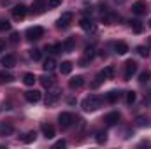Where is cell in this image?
I'll return each mask as SVG.
<instances>
[{
  "mask_svg": "<svg viewBox=\"0 0 151 149\" xmlns=\"http://www.w3.org/2000/svg\"><path fill=\"white\" fill-rule=\"evenodd\" d=\"M79 25H81V28H83L84 32H88V34L97 32V25H95V21H93L91 18H81Z\"/></svg>",
  "mask_w": 151,
  "mask_h": 149,
  "instance_id": "cell-7",
  "label": "cell"
},
{
  "mask_svg": "<svg viewBox=\"0 0 151 149\" xmlns=\"http://www.w3.org/2000/svg\"><path fill=\"white\" fill-rule=\"evenodd\" d=\"M46 9H47L46 0H34V4H32V12L34 14H42Z\"/></svg>",
  "mask_w": 151,
  "mask_h": 149,
  "instance_id": "cell-11",
  "label": "cell"
},
{
  "mask_svg": "<svg viewBox=\"0 0 151 149\" xmlns=\"http://www.w3.org/2000/svg\"><path fill=\"white\" fill-rule=\"evenodd\" d=\"M83 86H84V77H81V75H76V77H72L69 81V88L70 90H79Z\"/></svg>",
  "mask_w": 151,
  "mask_h": 149,
  "instance_id": "cell-16",
  "label": "cell"
},
{
  "mask_svg": "<svg viewBox=\"0 0 151 149\" xmlns=\"http://www.w3.org/2000/svg\"><path fill=\"white\" fill-rule=\"evenodd\" d=\"M4 49H5V42H4V40H0V53H2Z\"/></svg>",
  "mask_w": 151,
  "mask_h": 149,
  "instance_id": "cell-40",
  "label": "cell"
},
{
  "mask_svg": "<svg viewBox=\"0 0 151 149\" xmlns=\"http://www.w3.org/2000/svg\"><path fill=\"white\" fill-rule=\"evenodd\" d=\"M137 69H139L137 62L128 60V62L125 63V79H127V81H128V79H132V75H135V72H137Z\"/></svg>",
  "mask_w": 151,
  "mask_h": 149,
  "instance_id": "cell-8",
  "label": "cell"
},
{
  "mask_svg": "<svg viewBox=\"0 0 151 149\" xmlns=\"http://www.w3.org/2000/svg\"><path fill=\"white\" fill-rule=\"evenodd\" d=\"M137 126H151V121L144 116H139L137 117Z\"/></svg>",
  "mask_w": 151,
  "mask_h": 149,
  "instance_id": "cell-32",
  "label": "cell"
},
{
  "mask_svg": "<svg viewBox=\"0 0 151 149\" xmlns=\"http://www.w3.org/2000/svg\"><path fill=\"white\" fill-rule=\"evenodd\" d=\"M25 98H27V102H30V104H37L39 100H40V91H37V90H28V91L25 93Z\"/></svg>",
  "mask_w": 151,
  "mask_h": 149,
  "instance_id": "cell-13",
  "label": "cell"
},
{
  "mask_svg": "<svg viewBox=\"0 0 151 149\" xmlns=\"http://www.w3.org/2000/svg\"><path fill=\"white\" fill-rule=\"evenodd\" d=\"M146 11H148V4H146L144 0H137V2L132 4V12H134V14L142 16V14H146Z\"/></svg>",
  "mask_w": 151,
  "mask_h": 149,
  "instance_id": "cell-9",
  "label": "cell"
},
{
  "mask_svg": "<svg viewBox=\"0 0 151 149\" xmlns=\"http://www.w3.org/2000/svg\"><path fill=\"white\" fill-rule=\"evenodd\" d=\"M46 51L55 54V53H60L62 51V44H51V46H46Z\"/></svg>",
  "mask_w": 151,
  "mask_h": 149,
  "instance_id": "cell-29",
  "label": "cell"
},
{
  "mask_svg": "<svg viewBox=\"0 0 151 149\" xmlns=\"http://www.w3.org/2000/svg\"><path fill=\"white\" fill-rule=\"evenodd\" d=\"M74 121H76V117L70 112H62V114L58 116V125H60V128H63V130H67L69 126H72Z\"/></svg>",
  "mask_w": 151,
  "mask_h": 149,
  "instance_id": "cell-3",
  "label": "cell"
},
{
  "mask_svg": "<svg viewBox=\"0 0 151 149\" xmlns=\"http://www.w3.org/2000/svg\"><path fill=\"white\" fill-rule=\"evenodd\" d=\"M137 53H139L141 56H144V58L150 54V51H148V47H146V46H139V47H137Z\"/></svg>",
  "mask_w": 151,
  "mask_h": 149,
  "instance_id": "cell-36",
  "label": "cell"
},
{
  "mask_svg": "<svg viewBox=\"0 0 151 149\" xmlns=\"http://www.w3.org/2000/svg\"><path fill=\"white\" fill-rule=\"evenodd\" d=\"M102 104H104V98L102 97H99V95H90V97H86L84 100H83V109L86 112H93L97 111V109H100L102 107Z\"/></svg>",
  "mask_w": 151,
  "mask_h": 149,
  "instance_id": "cell-1",
  "label": "cell"
},
{
  "mask_svg": "<svg viewBox=\"0 0 151 149\" xmlns=\"http://www.w3.org/2000/svg\"><path fill=\"white\" fill-rule=\"evenodd\" d=\"M40 84H42V86H44V88H51V86H53V84H55V77H53V75H42V77H40Z\"/></svg>",
  "mask_w": 151,
  "mask_h": 149,
  "instance_id": "cell-22",
  "label": "cell"
},
{
  "mask_svg": "<svg viewBox=\"0 0 151 149\" xmlns=\"http://www.w3.org/2000/svg\"><path fill=\"white\" fill-rule=\"evenodd\" d=\"M104 121H106L107 126H114V125H118V123H119V112H109V114H106Z\"/></svg>",
  "mask_w": 151,
  "mask_h": 149,
  "instance_id": "cell-14",
  "label": "cell"
},
{
  "mask_svg": "<svg viewBox=\"0 0 151 149\" xmlns=\"http://www.w3.org/2000/svg\"><path fill=\"white\" fill-rule=\"evenodd\" d=\"M100 75L104 77V79H114V75H116V70H114V67H106L102 72H100Z\"/></svg>",
  "mask_w": 151,
  "mask_h": 149,
  "instance_id": "cell-23",
  "label": "cell"
},
{
  "mask_svg": "<svg viewBox=\"0 0 151 149\" xmlns=\"http://www.w3.org/2000/svg\"><path fill=\"white\" fill-rule=\"evenodd\" d=\"M14 133V126L11 123H0V135L2 137H7V135H12Z\"/></svg>",
  "mask_w": 151,
  "mask_h": 149,
  "instance_id": "cell-18",
  "label": "cell"
},
{
  "mask_svg": "<svg viewBox=\"0 0 151 149\" xmlns=\"http://www.w3.org/2000/svg\"><path fill=\"white\" fill-rule=\"evenodd\" d=\"M135 98H137L135 91H128V93H127V104H128V105H132V104L135 102Z\"/></svg>",
  "mask_w": 151,
  "mask_h": 149,
  "instance_id": "cell-35",
  "label": "cell"
},
{
  "mask_svg": "<svg viewBox=\"0 0 151 149\" xmlns=\"http://www.w3.org/2000/svg\"><path fill=\"white\" fill-rule=\"evenodd\" d=\"M119 95H121V93H119L118 90H111V91L106 95V102H109V104H116V102L119 100Z\"/></svg>",
  "mask_w": 151,
  "mask_h": 149,
  "instance_id": "cell-19",
  "label": "cell"
},
{
  "mask_svg": "<svg viewBox=\"0 0 151 149\" xmlns=\"http://www.w3.org/2000/svg\"><path fill=\"white\" fill-rule=\"evenodd\" d=\"M30 58L35 60V62H39V60L42 58V53H40L39 49H30Z\"/></svg>",
  "mask_w": 151,
  "mask_h": 149,
  "instance_id": "cell-34",
  "label": "cell"
},
{
  "mask_svg": "<svg viewBox=\"0 0 151 149\" xmlns=\"http://www.w3.org/2000/svg\"><path fill=\"white\" fill-rule=\"evenodd\" d=\"M65 144H67L65 140H58V142H55V146H53V148H55V149H58V148H65Z\"/></svg>",
  "mask_w": 151,
  "mask_h": 149,
  "instance_id": "cell-38",
  "label": "cell"
},
{
  "mask_svg": "<svg viewBox=\"0 0 151 149\" xmlns=\"http://www.w3.org/2000/svg\"><path fill=\"white\" fill-rule=\"evenodd\" d=\"M151 79V70H142L141 74H139V81L141 82H148Z\"/></svg>",
  "mask_w": 151,
  "mask_h": 149,
  "instance_id": "cell-30",
  "label": "cell"
},
{
  "mask_svg": "<svg viewBox=\"0 0 151 149\" xmlns=\"http://www.w3.org/2000/svg\"><path fill=\"white\" fill-rule=\"evenodd\" d=\"M37 81V77L34 74H30V72H27V74L23 75V82L27 84V86H34V82Z\"/></svg>",
  "mask_w": 151,
  "mask_h": 149,
  "instance_id": "cell-26",
  "label": "cell"
},
{
  "mask_svg": "<svg viewBox=\"0 0 151 149\" xmlns=\"http://www.w3.org/2000/svg\"><path fill=\"white\" fill-rule=\"evenodd\" d=\"M72 67H74V65H72V63H70V62H63V63H62V65H60V72H62V74H70V72H72Z\"/></svg>",
  "mask_w": 151,
  "mask_h": 149,
  "instance_id": "cell-28",
  "label": "cell"
},
{
  "mask_svg": "<svg viewBox=\"0 0 151 149\" xmlns=\"http://www.w3.org/2000/svg\"><path fill=\"white\" fill-rule=\"evenodd\" d=\"M72 19H74V14H72V12H63V14L58 18L56 27H58V28H69L70 23H72Z\"/></svg>",
  "mask_w": 151,
  "mask_h": 149,
  "instance_id": "cell-5",
  "label": "cell"
},
{
  "mask_svg": "<svg viewBox=\"0 0 151 149\" xmlns=\"http://www.w3.org/2000/svg\"><path fill=\"white\" fill-rule=\"evenodd\" d=\"M40 130H42V135H44L46 139H53V137H55V126H53V125H49V123H42Z\"/></svg>",
  "mask_w": 151,
  "mask_h": 149,
  "instance_id": "cell-15",
  "label": "cell"
},
{
  "mask_svg": "<svg viewBox=\"0 0 151 149\" xmlns=\"http://www.w3.org/2000/svg\"><path fill=\"white\" fill-rule=\"evenodd\" d=\"M25 35H27L28 40H39L40 37H44V28L42 27H30L25 32Z\"/></svg>",
  "mask_w": 151,
  "mask_h": 149,
  "instance_id": "cell-4",
  "label": "cell"
},
{
  "mask_svg": "<svg viewBox=\"0 0 151 149\" xmlns=\"http://www.w3.org/2000/svg\"><path fill=\"white\" fill-rule=\"evenodd\" d=\"M42 67H44V70H46V72H53V70H55V67H56V62H55V58H46Z\"/></svg>",
  "mask_w": 151,
  "mask_h": 149,
  "instance_id": "cell-21",
  "label": "cell"
},
{
  "mask_svg": "<svg viewBox=\"0 0 151 149\" xmlns=\"http://www.w3.org/2000/svg\"><path fill=\"white\" fill-rule=\"evenodd\" d=\"M27 12H28V9H27L23 4H19V5H14V7H12V18H14L16 21L23 19V18L27 16Z\"/></svg>",
  "mask_w": 151,
  "mask_h": 149,
  "instance_id": "cell-10",
  "label": "cell"
},
{
  "mask_svg": "<svg viewBox=\"0 0 151 149\" xmlns=\"http://www.w3.org/2000/svg\"><path fill=\"white\" fill-rule=\"evenodd\" d=\"M114 51L118 53V54H125V53H128V44L127 42H116L114 44Z\"/></svg>",
  "mask_w": 151,
  "mask_h": 149,
  "instance_id": "cell-20",
  "label": "cell"
},
{
  "mask_svg": "<svg viewBox=\"0 0 151 149\" xmlns=\"http://www.w3.org/2000/svg\"><path fill=\"white\" fill-rule=\"evenodd\" d=\"M93 56H95V47H93V46H86V47H84V56L79 60V65H81V67H86V65L93 60Z\"/></svg>",
  "mask_w": 151,
  "mask_h": 149,
  "instance_id": "cell-6",
  "label": "cell"
},
{
  "mask_svg": "<svg viewBox=\"0 0 151 149\" xmlns=\"http://www.w3.org/2000/svg\"><path fill=\"white\" fill-rule=\"evenodd\" d=\"M74 47H76V39L74 37L65 39V42L62 44V51H63V53H72Z\"/></svg>",
  "mask_w": 151,
  "mask_h": 149,
  "instance_id": "cell-17",
  "label": "cell"
},
{
  "mask_svg": "<svg viewBox=\"0 0 151 149\" xmlns=\"http://www.w3.org/2000/svg\"><path fill=\"white\" fill-rule=\"evenodd\" d=\"M150 27H151V19H150Z\"/></svg>",
  "mask_w": 151,
  "mask_h": 149,
  "instance_id": "cell-41",
  "label": "cell"
},
{
  "mask_svg": "<svg viewBox=\"0 0 151 149\" xmlns=\"http://www.w3.org/2000/svg\"><path fill=\"white\" fill-rule=\"evenodd\" d=\"M0 65L5 67V69L14 67V65H16V58H14V54H5V56H2V58H0Z\"/></svg>",
  "mask_w": 151,
  "mask_h": 149,
  "instance_id": "cell-12",
  "label": "cell"
},
{
  "mask_svg": "<svg viewBox=\"0 0 151 149\" xmlns=\"http://www.w3.org/2000/svg\"><path fill=\"white\" fill-rule=\"evenodd\" d=\"M35 137H37V133H35V132H27V133L21 137V142H23V144H30V142H34V140H35Z\"/></svg>",
  "mask_w": 151,
  "mask_h": 149,
  "instance_id": "cell-24",
  "label": "cell"
},
{
  "mask_svg": "<svg viewBox=\"0 0 151 149\" xmlns=\"http://www.w3.org/2000/svg\"><path fill=\"white\" fill-rule=\"evenodd\" d=\"M46 4H47L49 9H55V7H58L62 4V0H46Z\"/></svg>",
  "mask_w": 151,
  "mask_h": 149,
  "instance_id": "cell-37",
  "label": "cell"
},
{
  "mask_svg": "<svg viewBox=\"0 0 151 149\" xmlns=\"http://www.w3.org/2000/svg\"><path fill=\"white\" fill-rule=\"evenodd\" d=\"M95 139H97L99 144H106V140H107V133L100 130V132H97V137H95Z\"/></svg>",
  "mask_w": 151,
  "mask_h": 149,
  "instance_id": "cell-31",
  "label": "cell"
},
{
  "mask_svg": "<svg viewBox=\"0 0 151 149\" xmlns=\"http://www.w3.org/2000/svg\"><path fill=\"white\" fill-rule=\"evenodd\" d=\"M60 97H62V91H60V88H56V86H51V88H47V95H46V105L47 107H51V105H55L58 100H60Z\"/></svg>",
  "mask_w": 151,
  "mask_h": 149,
  "instance_id": "cell-2",
  "label": "cell"
},
{
  "mask_svg": "<svg viewBox=\"0 0 151 149\" xmlns=\"http://www.w3.org/2000/svg\"><path fill=\"white\" fill-rule=\"evenodd\" d=\"M18 40H19V35H18V34H12V35H11V42H12V44H16Z\"/></svg>",
  "mask_w": 151,
  "mask_h": 149,
  "instance_id": "cell-39",
  "label": "cell"
},
{
  "mask_svg": "<svg viewBox=\"0 0 151 149\" xmlns=\"http://www.w3.org/2000/svg\"><path fill=\"white\" fill-rule=\"evenodd\" d=\"M11 81H14V75L9 74V72H5V70H0V84L11 82Z\"/></svg>",
  "mask_w": 151,
  "mask_h": 149,
  "instance_id": "cell-25",
  "label": "cell"
},
{
  "mask_svg": "<svg viewBox=\"0 0 151 149\" xmlns=\"http://www.w3.org/2000/svg\"><path fill=\"white\" fill-rule=\"evenodd\" d=\"M11 28V23L5 19V18H0V32H5V30H9Z\"/></svg>",
  "mask_w": 151,
  "mask_h": 149,
  "instance_id": "cell-33",
  "label": "cell"
},
{
  "mask_svg": "<svg viewBox=\"0 0 151 149\" xmlns=\"http://www.w3.org/2000/svg\"><path fill=\"white\" fill-rule=\"evenodd\" d=\"M130 27H132V30H134L135 34H141V32H142V28H144V27H142V23H141L139 19H132V21H130Z\"/></svg>",
  "mask_w": 151,
  "mask_h": 149,
  "instance_id": "cell-27",
  "label": "cell"
}]
</instances>
